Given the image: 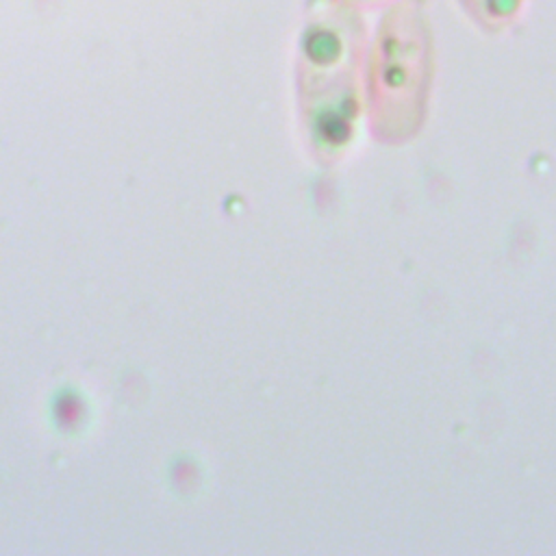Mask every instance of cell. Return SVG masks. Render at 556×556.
Here are the masks:
<instances>
[{
	"label": "cell",
	"instance_id": "obj_1",
	"mask_svg": "<svg viewBox=\"0 0 556 556\" xmlns=\"http://www.w3.org/2000/svg\"><path fill=\"white\" fill-rule=\"evenodd\" d=\"M434 37L426 0H400L380 11L367 50V93L374 128L384 137L410 135L426 109Z\"/></svg>",
	"mask_w": 556,
	"mask_h": 556
},
{
	"label": "cell",
	"instance_id": "obj_2",
	"mask_svg": "<svg viewBox=\"0 0 556 556\" xmlns=\"http://www.w3.org/2000/svg\"><path fill=\"white\" fill-rule=\"evenodd\" d=\"M463 13L484 33H502L517 22L526 0H456Z\"/></svg>",
	"mask_w": 556,
	"mask_h": 556
},
{
	"label": "cell",
	"instance_id": "obj_3",
	"mask_svg": "<svg viewBox=\"0 0 556 556\" xmlns=\"http://www.w3.org/2000/svg\"><path fill=\"white\" fill-rule=\"evenodd\" d=\"M332 2H339V4H345L358 13H367V11H382L400 0H332Z\"/></svg>",
	"mask_w": 556,
	"mask_h": 556
}]
</instances>
